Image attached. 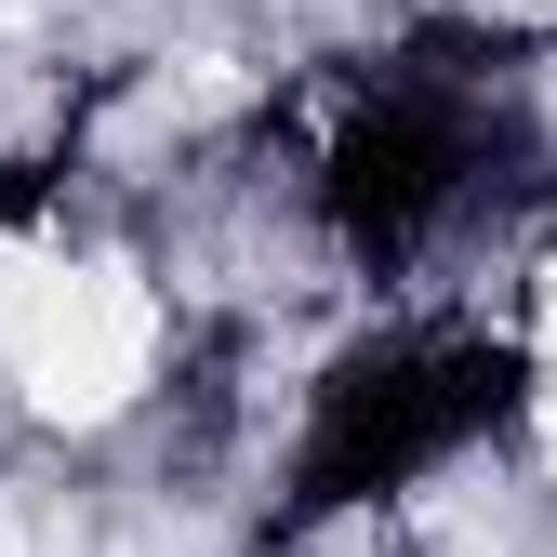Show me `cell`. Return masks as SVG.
<instances>
[{"instance_id": "1", "label": "cell", "mask_w": 557, "mask_h": 557, "mask_svg": "<svg viewBox=\"0 0 557 557\" xmlns=\"http://www.w3.org/2000/svg\"><path fill=\"white\" fill-rule=\"evenodd\" d=\"M0 359H14L27 411L53 425H107L133 411L160 359V306L133 265H40V252H0Z\"/></svg>"}, {"instance_id": "2", "label": "cell", "mask_w": 557, "mask_h": 557, "mask_svg": "<svg viewBox=\"0 0 557 557\" xmlns=\"http://www.w3.org/2000/svg\"><path fill=\"white\" fill-rule=\"evenodd\" d=\"M544 451H557V332H544Z\"/></svg>"}, {"instance_id": "3", "label": "cell", "mask_w": 557, "mask_h": 557, "mask_svg": "<svg viewBox=\"0 0 557 557\" xmlns=\"http://www.w3.org/2000/svg\"><path fill=\"white\" fill-rule=\"evenodd\" d=\"M544 332H557V265H544Z\"/></svg>"}, {"instance_id": "4", "label": "cell", "mask_w": 557, "mask_h": 557, "mask_svg": "<svg viewBox=\"0 0 557 557\" xmlns=\"http://www.w3.org/2000/svg\"><path fill=\"white\" fill-rule=\"evenodd\" d=\"M518 14H557V0H518Z\"/></svg>"}]
</instances>
